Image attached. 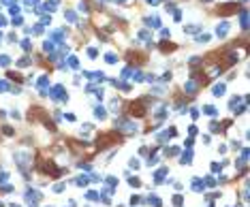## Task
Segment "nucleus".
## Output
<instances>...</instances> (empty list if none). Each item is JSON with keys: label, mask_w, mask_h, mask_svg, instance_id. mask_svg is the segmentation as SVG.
<instances>
[{"label": "nucleus", "mask_w": 250, "mask_h": 207, "mask_svg": "<svg viewBox=\"0 0 250 207\" xmlns=\"http://www.w3.org/2000/svg\"><path fill=\"white\" fill-rule=\"evenodd\" d=\"M130 113H135V115H143L146 109H143V105H130Z\"/></svg>", "instance_id": "nucleus-1"}]
</instances>
